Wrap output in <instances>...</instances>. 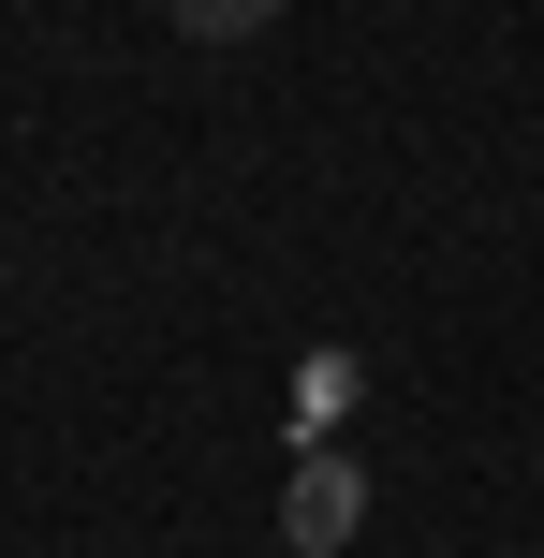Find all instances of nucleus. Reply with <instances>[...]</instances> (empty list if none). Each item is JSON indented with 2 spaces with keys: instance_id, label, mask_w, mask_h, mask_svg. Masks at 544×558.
Here are the masks:
<instances>
[{
  "instance_id": "2",
  "label": "nucleus",
  "mask_w": 544,
  "mask_h": 558,
  "mask_svg": "<svg viewBox=\"0 0 544 558\" xmlns=\"http://www.w3.org/2000/svg\"><path fill=\"white\" fill-rule=\"evenodd\" d=\"M192 45H251V29H280V0H162Z\"/></svg>"
},
{
  "instance_id": "1",
  "label": "nucleus",
  "mask_w": 544,
  "mask_h": 558,
  "mask_svg": "<svg viewBox=\"0 0 544 558\" xmlns=\"http://www.w3.org/2000/svg\"><path fill=\"white\" fill-rule=\"evenodd\" d=\"M353 514H368V471H353V456H294V485H280L294 558H339V544H353Z\"/></svg>"
}]
</instances>
